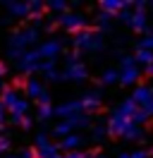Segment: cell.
Instances as JSON below:
<instances>
[{
  "instance_id": "cell-1",
  "label": "cell",
  "mask_w": 153,
  "mask_h": 158,
  "mask_svg": "<svg viewBox=\"0 0 153 158\" xmlns=\"http://www.w3.org/2000/svg\"><path fill=\"white\" fill-rule=\"evenodd\" d=\"M38 41V29L29 27V29H19L10 36V48H7V55L12 60H19L24 53L29 50V46H34Z\"/></svg>"
},
{
  "instance_id": "cell-2",
  "label": "cell",
  "mask_w": 153,
  "mask_h": 158,
  "mask_svg": "<svg viewBox=\"0 0 153 158\" xmlns=\"http://www.w3.org/2000/svg\"><path fill=\"white\" fill-rule=\"evenodd\" d=\"M57 24H60L62 29L72 31V34H81V31L86 29V17L79 15V12H65V15L57 17Z\"/></svg>"
},
{
  "instance_id": "cell-3",
  "label": "cell",
  "mask_w": 153,
  "mask_h": 158,
  "mask_svg": "<svg viewBox=\"0 0 153 158\" xmlns=\"http://www.w3.org/2000/svg\"><path fill=\"white\" fill-rule=\"evenodd\" d=\"M74 46L81 50H98L103 46V36L98 34V31H89L84 29L81 34H76L74 36Z\"/></svg>"
},
{
  "instance_id": "cell-4",
  "label": "cell",
  "mask_w": 153,
  "mask_h": 158,
  "mask_svg": "<svg viewBox=\"0 0 153 158\" xmlns=\"http://www.w3.org/2000/svg\"><path fill=\"white\" fill-rule=\"evenodd\" d=\"M17 67L24 72V74H31V72H38L41 69V55H38V50H27L22 58L17 60Z\"/></svg>"
},
{
  "instance_id": "cell-5",
  "label": "cell",
  "mask_w": 153,
  "mask_h": 158,
  "mask_svg": "<svg viewBox=\"0 0 153 158\" xmlns=\"http://www.w3.org/2000/svg\"><path fill=\"white\" fill-rule=\"evenodd\" d=\"M38 55L43 60H55L60 53H62V41H57V39H50V41H46V43H41L38 46Z\"/></svg>"
},
{
  "instance_id": "cell-6",
  "label": "cell",
  "mask_w": 153,
  "mask_h": 158,
  "mask_svg": "<svg viewBox=\"0 0 153 158\" xmlns=\"http://www.w3.org/2000/svg\"><path fill=\"white\" fill-rule=\"evenodd\" d=\"M134 122L132 120H124V118H117V115H110V120H108V132L110 134H115V137H124L127 132H129V127H132Z\"/></svg>"
},
{
  "instance_id": "cell-7",
  "label": "cell",
  "mask_w": 153,
  "mask_h": 158,
  "mask_svg": "<svg viewBox=\"0 0 153 158\" xmlns=\"http://www.w3.org/2000/svg\"><path fill=\"white\" fill-rule=\"evenodd\" d=\"M79 113H84L81 101H67V103H60L55 108V115H60L62 120H69V118H74V115H79Z\"/></svg>"
},
{
  "instance_id": "cell-8",
  "label": "cell",
  "mask_w": 153,
  "mask_h": 158,
  "mask_svg": "<svg viewBox=\"0 0 153 158\" xmlns=\"http://www.w3.org/2000/svg\"><path fill=\"white\" fill-rule=\"evenodd\" d=\"M89 77L86 74V67L79 62V65H72V67H65V72L60 74V79H67V81H84Z\"/></svg>"
},
{
  "instance_id": "cell-9",
  "label": "cell",
  "mask_w": 153,
  "mask_h": 158,
  "mask_svg": "<svg viewBox=\"0 0 153 158\" xmlns=\"http://www.w3.org/2000/svg\"><path fill=\"white\" fill-rule=\"evenodd\" d=\"M132 101L139 106V108L148 106V103L153 101V89H151V86H146V84H143V86H136V91H134V96H132Z\"/></svg>"
},
{
  "instance_id": "cell-10",
  "label": "cell",
  "mask_w": 153,
  "mask_h": 158,
  "mask_svg": "<svg viewBox=\"0 0 153 158\" xmlns=\"http://www.w3.org/2000/svg\"><path fill=\"white\" fill-rule=\"evenodd\" d=\"M139 77H141V69L136 67V65H132V67H122V69H120V84H124V86H129V84H136V81H139Z\"/></svg>"
},
{
  "instance_id": "cell-11",
  "label": "cell",
  "mask_w": 153,
  "mask_h": 158,
  "mask_svg": "<svg viewBox=\"0 0 153 158\" xmlns=\"http://www.w3.org/2000/svg\"><path fill=\"white\" fill-rule=\"evenodd\" d=\"M136 110H139V106H136V103H134L132 98H127V101H122V103L117 106L115 115H117V118H124V120H132Z\"/></svg>"
},
{
  "instance_id": "cell-12",
  "label": "cell",
  "mask_w": 153,
  "mask_h": 158,
  "mask_svg": "<svg viewBox=\"0 0 153 158\" xmlns=\"http://www.w3.org/2000/svg\"><path fill=\"white\" fill-rule=\"evenodd\" d=\"M81 108H84L86 113L101 108V91H89L84 98H81Z\"/></svg>"
},
{
  "instance_id": "cell-13",
  "label": "cell",
  "mask_w": 153,
  "mask_h": 158,
  "mask_svg": "<svg viewBox=\"0 0 153 158\" xmlns=\"http://www.w3.org/2000/svg\"><path fill=\"white\" fill-rule=\"evenodd\" d=\"M17 101H19L17 89H12V86H5V91L0 94V103H2V106H5L7 110H12L14 106H17Z\"/></svg>"
},
{
  "instance_id": "cell-14",
  "label": "cell",
  "mask_w": 153,
  "mask_h": 158,
  "mask_svg": "<svg viewBox=\"0 0 153 158\" xmlns=\"http://www.w3.org/2000/svg\"><path fill=\"white\" fill-rule=\"evenodd\" d=\"M5 10L12 17H29V2H5Z\"/></svg>"
},
{
  "instance_id": "cell-15",
  "label": "cell",
  "mask_w": 153,
  "mask_h": 158,
  "mask_svg": "<svg viewBox=\"0 0 153 158\" xmlns=\"http://www.w3.org/2000/svg\"><path fill=\"white\" fill-rule=\"evenodd\" d=\"M81 144H84V139L79 137V134H69V137H65L62 141H60V148L69 153V151H76V148L81 146Z\"/></svg>"
},
{
  "instance_id": "cell-16",
  "label": "cell",
  "mask_w": 153,
  "mask_h": 158,
  "mask_svg": "<svg viewBox=\"0 0 153 158\" xmlns=\"http://www.w3.org/2000/svg\"><path fill=\"white\" fill-rule=\"evenodd\" d=\"M129 27H132L134 31H139V34L148 31V19H146V15H143V12H134V15H132V22H129Z\"/></svg>"
},
{
  "instance_id": "cell-17",
  "label": "cell",
  "mask_w": 153,
  "mask_h": 158,
  "mask_svg": "<svg viewBox=\"0 0 153 158\" xmlns=\"http://www.w3.org/2000/svg\"><path fill=\"white\" fill-rule=\"evenodd\" d=\"M38 158H62L60 156V146L50 144V141L41 144V146H38Z\"/></svg>"
},
{
  "instance_id": "cell-18",
  "label": "cell",
  "mask_w": 153,
  "mask_h": 158,
  "mask_svg": "<svg viewBox=\"0 0 153 158\" xmlns=\"http://www.w3.org/2000/svg\"><path fill=\"white\" fill-rule=\"evenodd\" d=\"M24 89H27L29 98H36V101H38V96L46 91V89H43V84H41V81H36V79H29L27 84H24Z\"/></svg>"
},
{
  "instance_id": "cell-19",
  "label": "cell",
  "mask_w": 153,
  "mask_h": 158,
  "mask_svg": "<svg viewBox=\"0 0 153 158\" xmlns=\"http://www.w3.org/2000/svg\"><path fill=\"white\" fill-rule=\"evenodd\" d=\"M69 122H72L74 129H89L91 127V118H89L86 113H79V115H74V118H69Z\"/></svg>"
},
{
  "instance_id": "cell-20",
  "label": "cell",
  "mask_w": 153,
  "mask_h": 158,
  "mask_svg": "<svg viewBox=\"0 0 153 158\" xmlns=\"http://www.w3.org/2000/svg\"><path fill=\"white\" fill-rule=\"evenodd\" d=\"M53 134H55V137H69V134H74V127H72V122H69V120H62V122H60V125H55V129H53Z\"/></svg>"
},
{
  "instance_id": "cell-21",
  "label": "cell",
  "mask_w": 153,
  "mask_h": 158,
  "mask_svg": "<svg viewBox=\"0 0 153 158\" xmlns=\"http://www.w3.org/2000/svg\"><path fill=\"white\" fill-rule=\"evenodd\" d=\"M115 81H120V72L117 69H105L103 74H101V84H105V86H110Z\"/></svg>"
},
{
  "instance_id": "cell-22",
  "label": "cell",
  "mask_w": 153,
  "mask_h": 158,
  "mask_svg": "<svg viewBox=\"0 0 153 158\" xmlns=\"http://www.w3.org/2000/svg\"><path fill=\"white\" fill-rule=\"evenodd\" d=\"M134 60H136V65H146V67H148L153 62V53L151 50H139V53L134 55Z\"/></svg>"
},
{
  "instance_id": "cell-23",
  "label": "cell",
  "mask_w": 153,
  "mask_h": 158,
  "mask_svg": "<svg viewBox=\"0 0 153 158\" xmlns=\"http://www.w3.org/2000/svg\"><path fill=\"white\" fill-rule=\"evenodd\" d=\"M55 115V108L53 106H38V120H48Z\"/></svg>"
},
{
  "instance_id": "cell-24",
  "label": "cell",
  "mask_w": 153,
  "mask_h": 158,
  "mask_svg": "<svg viewBox=\"0 0 153 158\" xmlns=\"http://www.w3.org/2000/svg\"><path fill=\"white\" fill-rule=\"evenodd\" d=\"M139 50H151L153 53V34H146V36L139 41Z\"/></svg>"
},
{
  "instance_id": "cell-25",
  "label": "cell",
  "mask_w": 153,
  "mask_h": 158,
  "mask_svg": "<svg viewBox=\"0 0 153 158\" xmlns=\"http://www.w3.org/2000/svg\"><path fill=\"white\" fill-rule=\"evenodd\" d=\"M141 137H143V132H141V127H139V125H132V127H129V132L124 134V139H141Z\"/></svg>"
},
{
  "instance_id": "cell-26",
  "label": "cell",
  "mask_w": 153,
  "mask_h": 158,
  "mask_svg": "<svg viewBox=\"0 0 153 158\" xmlns=\"http://www.w3.org/2000/svg\"><path fill=\"white\" fill-rule=\"evenodd\" d=\"M110 19H113V15L101 12V15H98V27H101V29H110Z\"/></svg>"
},
{
  "instance_id": "cell-27",
  "label": "cell",
  "mask_w": 153,
  "mask_h": 158,
  "mask_svg": "<svg viewBox=\"0 0 153 158\" xmlns=\"http://www.w3.org/2000/svg\"><path fill=\"white\" fill-rule=\"evenodd\" d=\"M48 10H55V12H67V2H60V0H53V2H48Z\"/></svg>"
},
{
  "instance_id": "cell-28",
  "label": "cell",
  "mask_w": 153,
  "mask_h": 158,
  "mask_svg": "<svg viewBox=\"0 0 153 158\" xmlns=\"http://www.w3.org/2000/svg\"><path fill=\"white\" fill-rule=\"evenodd\" d=\"M143 120H148V115H146V110H141V108H139L136 113H134L132 122H134V125H139V127H141V122H143Z\"/></svg>"
},
{
  "instance_id": "cell-29",
  "label": "cell",
  "mask_w": 153,
  "mask_h": 158,
  "mask_svg": "<svg viewBox=\"0 0 153 158\" xmlns=\"http://www.w3.org/2000/svg\"><path fill=\"white\" fill-rule=\"evenodd\" d=\"M62 158H91L86 151H69V153H65Z\"/></svg>"
},
{
  "instance_id": "cell-30",
  "label": "cell",
  "mask_w": 153,
  "mask_h": 158,
  "mask_svg": "<svg viewBox=\"0 0 153 158\" xmlns=\"http://www.w3.org/2000/svg\"><path fill=\"white\" fill-rule=\"evenodd\" d=\"M72 65H79V53H69V55H67V65L65 67H72Z\"/></svg>"
},
{
  "instance_id": "cell-31",
  "label": "cell",
  "mask_w": 153,
  "mask_h": 158,
  "mask_svg": "<svg viewBox=\"0 0 153 158\" xmlns=\"http://www.w3.org/2000/svg\"><path fill=\"white\" fill-rule=\"evenodd\" d=\"M129 158H151V151L139 148V151H132V153H129Z\"/></svg>"
},
{
  "instance_id": "cell-32",
  "label": "cell",
  "mask_w": 153,
  "mask_h": 158,
  "mask_svg": "<svg viewBox=\"0 0 153 158\" xmlns=\"http://www.w3.org/2000/svg\"><path fill=\"white\" fill-rule=\"evenodd\" d=\"M91 137H93L96 141H101V139L105 137V127H93V134H91Z\"/></svg>"
},
{
  "instance_id": "cell-33",
  "label": "cell",
  "mask_w": 153,
  "mask_h": 158,
  "mask_svg": "<svg viewBox=\"0 0 153 158\" xmlns=\"http://www.w3.org/2000/svg\"><path fill=\"white\" fill-rule=\"evenodd\" d=\"M38 106H50V94H48V91H43V94L38 96Z\"/></svg>"
},
{
  "instance_id": "cell-34",
  "label": "cell",
  "mask_w": 153,
  "mask_h": 158,
  "mask_svg": "<svg viewBox=\"0 0 153 158\" xmlns=\"http://www.w3.org/2000/svg\"><path fill=\"white\" fill-rule=\"evenodd\" d=\"M10 148V139L5 137V134H0V153H2V151H7Z\"/></svg>"
},
{
  "instance_id": "cell-35",
  "label": "cell",
  "mask_w": 153,
  "mask_h": 158,
  "mask_svg": "<svg viewBox=\"0 0 153 158\" xmlns=\"http://www.w3.org/2000/svg\"><path fill=\"white\" fill-rule=\"evenodd\" d=\"M5 120H7V108L0 103V129H2V125H5Z\"/></svg>"
},
{
  "instance_id": "cell-36",
  "label": "cell",
  "mask_w": 153,
  "mask_h": 158,
  "mask_svg": "<svg viewBox=\"0 0 153 158\" xmlns=\"http://www.w3.org/2000/svg\"><path fill=\"white\" fill-rule=\"evenodd\" d=\"M117 17H120V19H122L124 24H129V22H132V15H129V12H127V10H122V12H120V15H117Z\"/></svg>"
},
{
  "instance_id": "cell-37",
  "label": "cell",
  "mask_w": 153,
  "mask_h": 158,
  "mask_svg": "<svg viewBox=\"0 0 153 158\" xmlns=\"http://www.w3.org/2000/svg\"><path fill=\"white\" fill-rule=\"evenodd\" d=\"M31 125H34V120H31V118L27 115V118L22 120V125H19V127H22V129H31Z\"/></svg>"
},
{
  "instance_id": "cell-38",
  "label": "cell",
  "mask_w": 153,
  "mask_h": 158,
  "mask_svg": "<svg viewBox=\"0 0 153 158\" xmlns=\"http://www.w3.org/2000/svg\"><path fill=\"white\" fill-rule=\"evenodd\" d=\"M22 158H38V151H22Z\"/></svg>"
},
{
  "instance_id": "cell-39",
  "label": "cell",
  "mask_w": 153,
  "mask_h": 158,
  "mask_svg": "<svg viewBox=\"0 0 153 158\" xmlns=\"http://www.w3.org/2000/svg\"><path fill=\"white\" fill-rule=\"evenodd\" d=\"M46 141H48V137H46V134H38V137H36V146H41V144H46Z\"/></svg>"
},
{
  "instance_id": "cell-40",
  "label": "cell",
  "mask_w": 153,
  "mask_h": 158,
  "mask_svg": "<svg viewBox=\"0 0 153 158\" xmlns=\"http://www.w3.org/2000/svg\"><path fill=\"white\" fill-rule=\"evenodd\" d=\"M5 74H7V69H5V65H2V62H0V79L5 77Z\"/></svg>"
},
{
  "instance_id": "cell-41",
  "label": "cell",
  "mask_w": 153,
  "mask_h": 158,
  "mask_svg": "<svg viewBox=\"0 0 153 158\" xmlns=\"http://www.w3.org/2000/svg\"><path fill=\"white\" fill-rule=\"evenodd\" d=\"M146 74H148V77H153V62L148 65V67H146Z\"/></svg>"
},
{
  "instance_id": "cell-42",
  "label": "cell",
  "mask_w": 153,
  "mask_h": 158,
  "mask_svg": "<svg viewBox=\"0 0 153 158\" xmlns=\"http://www.w3.org/2000/svg\"><path fill=\"white\" fill-rule=\"evenodd\" d=\"M5 158H22V156H5Z\"/></svg>"
},
{
  "instance_id": "cell-43",
  "label": "cell",
  "mask_w": 153,
  "mask_h": 158,
  "mask_svg": "<svg viewBox=\"0 0 153 158\" xmlns=\"http://www.w3.org/2000/svg\"><path fill=\"white\" fill-rule=\"evenodd\" d=\"M0 91H5V86H2V81H0Z\"/></svg>"
},
{
  "instance_id": "cell-44",
  "label": "cell",
  "mask_w": 153,
  "mask_h": 158,
  "mask_svg": "<svg viewBox=\"0 0 153 158\" xmlns=\"http://www.w3.org/2000/svg\"><path fill=\"white\" fill-rule=\"evenodd\" d=\"M91 158H105V156H91Z\"/></svg>"
}]
</instances>
